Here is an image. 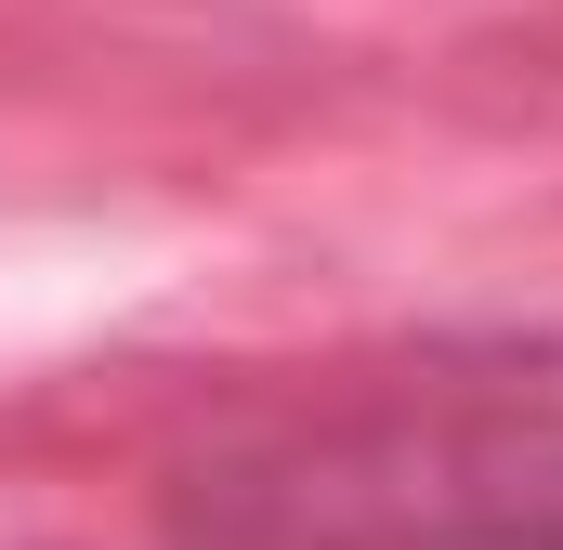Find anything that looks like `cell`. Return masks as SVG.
<instances>
[{"mask_svg":"<svg viewBox=\"0 0 563 550\" xmlns=\"http://www.w3.org/2000/svg\"><path fill=\"white\" fill-rule=\"evenodd\" d=\"M288 498L380 550H563V407L394 419L301 459Z\"/></svg>","mask_w":563,"mask_h":550,"instance_id":"obj_1","label":"cell"}]
</instances>
